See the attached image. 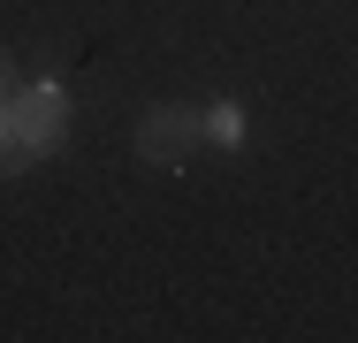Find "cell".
I'll return each instance as SVG.
<instances>
[{
  "label": "cell",
  "mask_w": 358,
  "mask_h": 343,
  "mask_svg": "<svg viewBox=\"0 0 358 343\" xmlns=\"http://www.w3.org/2000/svg\"><path fill=\"white\" fill-rule=\"evenodd\" d=\"M199 122H206V137H214V145H236V137H244V107H229V99H221V107H206Z\"/></svg>",
  "instance_id": "4"
},
{
  "label": "cell",
  "mask_w": 358,
  "mask_h": 343,
  "mask_svg": "<svg viewBox=\"0 0 358 343\" xmlns=\"http://www.w3.org/2000/svg\"><path fill=\"white\" fill-rule=\"evenodd\" d=\"M38 153L23 145V130H15V115H8V99H0V176H15V168H31Z\"/></svg>",
  "instance_id": "3"
},
{
  "label": "cell",
  "mask_w": 358,
  "mask_h": 343,
  "mask_svg": "<svg viewBox=\"0 0 358 343\" xmlns=\"http://www.w3.org/2000/svg\"><path fill=\"white\" fill-rule=\"evenodd\" d=\"M8 84H15V69H8V54H0V99H8Z\"/></svg>",
  "instance_id": "5"
},
{
  "label": "cell",
  "mask_w": 358,
  "mask_h": 343,
  "mask_svg": "<svg viewBox=\"0 0 358 343\" xmlns=\"http://www.w3.org/2000/svg\"><path fill=\"white\" fill-rule=\"evenodd\" d=\"M206 137V122L191 115V107H152L138 122V153L152 160V168H183V153Z\"/></svg>",
  "instance_id": "2"
},
{
  "label": "cell",
  "mask_w": 358,
  "mask_h": 343,
  "mask_svg": "<svg viewBox=\"0 0 358 343\" xmlns=\"http://www.w3.org/2000/svg\"><path fill=\"white\" fill-rule=\"evenodd\" d=\"M8 115H15V130L23 145L46 160V153H62V137H69V92L62 84H23V92H8Z\"/></svg>",
  "instance_id": "1"
}]
</instances>
